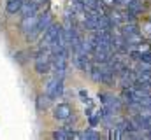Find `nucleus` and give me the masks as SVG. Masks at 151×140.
<instances>
[{"instance_id": "nucleus-6", "label": "nucleus", "mask_w": 151, "mask_h": 140, "mask_svg": "<svg viewBox=\"0 0 151 140\" xmlns=\"http://www.w3.org/2000/svg\"><path fill=\"white\" fill-rule=\"evenodd\" d=\"M23 2L25 0H7V12L9 14H16V12H19L21 11V7H23Z\"/></svg>"}, {"instance_id": "nucleus-10", "label": "nucleus", "mask_w": 151, "mask_h": 140, "mask_svg": "<svg viewBox=\"0 0 151 140\" xmlns=\"http://www.w3.org/2000/svg\"><path fill=\"white\" fill-rule=\"evenodd\" d=\"M49 100H51V98H49L47 95H44V96L40 95V96L37 98V107L40 109V110H42V109H46V107L49 105Z\"/></svg>"}, {"instance_id": "nucleus-5", "label": "nucleus", "mask_w": 151, "mask_h": 140, "mask_svg": "<svg viewBox=\"0 0 151 140\" xmlns=\"http://www.w3.org/2000/svg\"><path fill=\"white\" fill-rule=\"evenodd\" d=\"M37 9H39L37 5H35L32 0H28V2H23V7H21L19 12H21L23 18H27V16H35V14H37Z\"/></svg>"}, {"instance_id": "nucleus-7", "label": "nucleus", "mask_w": 151, "mask_h": 140, "mask_svg": "<svg viewBox=\"0 0 151 140\" xmlns=\"http://www.w3.org/2000/svg\"><path fill=\"white\" fill-rule=\"evenodd\" d=\"M49 25H51V16H49V14L39 16V30H40V32H46Z\"/></svg>"}, {"instance_id": "nucleus-8", "label": "nucleus", "mask_w": 151, "mask_h": 140, "mask_svg": "<svg viewBox=\"0 0 151 140\" xmlns=\"http://www.w3.org/2000/svg\"><path fill=\"white\" fill-rule=\"evenodd\" d=\"M132 56H134L135 60H141L142 63H148L151 67V54L150 53H132Z\"/></svg>"}, {"instance_id": "nucleus-2", "label": "nucleus", "mask_w": 151, "mask_h": 140, "mask_svg": "<svg viewBox=\"0 0 151 140\" xmlns=\"http://www.w3.org/2000/svg\"><path fill=\"white\" fill-rule=\"evenodd\" d=\"M72 116V107L69 104H58L55 109V117L60 119V121H65Z\"/></svg>"}, {"instance_id": "nucleus-4", "label": "nucleus", "mask_w": 151, "mask_h": 140, "mask_svg": "<svg viewBox=\"0 0 151 140\" xmlns=\"http://www.w3.org/2000/svg\"><path fill=\"white\" fill-rule=\"evenodd\" d=\"M119 74H121V86H123V88H132V86H135L137 77H135L132 72L123 70V72H119Z\"/></svg>"}, {"instance_id": "nucleus-3", "label": "nucleus", "mask_w": 151, "mask_h": 140, "mask_svg": "<svg viewBox=\"0 0 151 140\" xmlns=\"http://www.w3.org/2000/svg\"><path fill=\"white\" fill-rule=\"evenodd\" d=\"M60 81H63V79H62V77H53V79L46 84L44 91H46V95H47L49 98H58V96H56V89H58Z\"/></svg>"}, {"instance_id": "nucleus-12", "label": "nucleus", "mask_w": 151, "mask_h": 140, "mask_svg": "<svg viewBox=\"0 0 151 140\" xmlns=\"http://www.w3.org/2000/svg\"><path fill=\"white\" fill-rule=\"evenodd\" d=\"M99 121H100V112H99L97 116H93V117L90 119V124H91V126H97V124H99Z\"/></svg>"}, {"instance_id": "nucleus-11", "label": "nucleus", "mask_w": 151, "mask_h": 140, "mask_svg": "<svg viewBox=\"0 0 151 140\" xmlns=\"http://www.w3.org/2000/svg\"><path fill=\"white\" fill-rule=\"evenodd\" d=\"M81 139H91V140H99V139H100V135H99L97 131H93V130H88V131H84V133L81 135Z\"/></svg>"}, {"instance_id": "nucleus-1", "label": "nucleus", "mask_w": 151, "mask_h": 140, "mask_svg": "<svg viewBox=\"0 0 151 140\" xmlns=\"http://www.w3.org/2000/svg\"><path fill=\"white\" fill-rule=\"evenodd\" d=\"M51 51H40L35 58V70L39 74H47L49 72V65H51Z\"/></svg>"}, {"instance_id": "nucleus-9", "label": "nucleus", "mask_w": 151, "mask_h": 140, "mask_svg": "<svg viewBox=\"0 0 151 140\" xmlns=\"http://www.w3.org/2000/svg\"><path fill=\"white\" fill-rule=\"evenodd\" d=\"M53 137L55 139H62V140H69V139H72V133H69L65 130H58V131L53 133Z\"/></svg>"}]
</instances>
